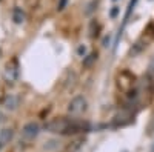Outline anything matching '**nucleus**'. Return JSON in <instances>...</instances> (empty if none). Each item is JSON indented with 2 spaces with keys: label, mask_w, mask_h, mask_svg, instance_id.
I'll return each mask as SVG.
<instances>
[{
  "label": "nucleus",
  "mask_w": 154,
  "mask_h": 152,
  "mask_svg": "<svg viewBox=\"0 0 154 152\" xmlns=\"http://www.w3.org/2000/svg\"><path fill=\"white\" fill-rule=\"evenodd\" d=\"M45 129L54 134H62V135H71V134H79L85 132L89 129V124L86 121H79L68 117H57L53 118L45 124Z\"/></svg>",
  "instance_id": "nucleus-1"
},
{
  "label": "nucleus",
  "mask_w": 154,
  "mask_h": 152,
  "mask_svg": "<svg viewBox=\"0 0 154 152\" xmlns=\"http://www.w3.org/2000/svg\"><path fill=\"white\" fill-rule=\"evenodd\" d=\"M19 74H20V66L17 58H11L3 69V79L8 85H14L19 80Z\"/></svg>",
  "instance_id": "nucleus-2"
},
{
  "label": "nucleus",
  "mask_w": 154,
  "mask_h": 152,
  "mask_svg": "<svg viewBox=\"0 0 154 152\" xmlns=\"http://www.w3.org/2000/svg\"><path fill=\"white\" fill-rule=\"evenodd\" d=\"M86 109H88V101L82 95L74 97L68 105V112L71 114V115H80V114L86 112Z\"/></svg>",
  "instance_id": "nucleus-3"
},
{
  "label": "nucleus",
  "mask_w": 154,
  "mask_h": 152,
  "mask_svg": "<svg viewBox=\"0 0 154 152\" xmlns=\"http://www.w3.org/2000/svg\"><path fill=\"white\" fill-rule=\"evenodd\" d=\"M133 83H134V75H131L128 71H122V72L117 75V86L120 88L122 91L131 89Z\"/></svg>",
  "instance_id": "nucleus-4"
},
{
  "label": "nucleus",
  "mask_w": 154,
  "mask_h": 152,
  "mask_svg": "<svg viewBox=\"0 0 154 152\" xmlns=\"http://www.w3.org/2000/svg\"><path fill=\"white\" fill-rule=\"evenodd\" d=\"M20 105V97L17 95H12V94H8L6 97L2 98V101H0V106H2L5 111H16Z\"/></svg>",
  "instance_id": "nucleus-5"
},
{
  "label": "nucleus",
  "mask_w": 154,
  "mask_h": 152,
  "mask_svg": "<svg viewBox=\"0 0 154 152\" xmlns=\"http://www.w3.org/2000/svg\"><path fill=\"white\" fill-rule=\"evenodd\" d=\"M38 131H40L38 124H37V123H34V121H31V123H26V124L23 126L22 134H23V137H25V138H28V140H32V138H35V137H37Z\"/></svg>",
  "instance_id": "nucleus-6"
},
{
  "label": "nucleus",
  "mask_w": 154,
  "mask_h": 152,
  "mask_svg": "<svg viewBox=\"0 0 154 152\" xmlns=\"http://www.w3.org/2000/svg\"><path fill=\"white\" fill-rule=\"evenodd\" d=\"M14 138V129L12 128H3L0 131V151H2L6 145H9Z\"/></svg>",
  "instance_id": "nucleus-7"
},
{
  "label": "nucleus",
  "mask_w": 154,
  "mask_h": 152,
  "mask_svg": "<svg viewBox=\"0 0 154 152\" xmlns=\"http://www.w3.org/2000/svg\"><path fill=\"white\" fill-rule=\"evenodd\" d=\"M12 20H14V23L20 25L25 22V12L22 8H14L12 9Z\"/></svg>",
  "instance_id": "nucleus-8"
},
{
  "label": "nucleus",
  "mask_w": 154,
  "mask_h": 152,
  "mask_svg": "<svg viewBox=\"0 0 154 152\" xmlns=\"http://www.w3.org/2000/svg\"><path fill=\"white\" fill-rule=\"evenodd\" d=\"M96 60H97V52H91V54H89V55L83 60V66H86V68L91 66Z\"/></svg>",
  "instance_id": "nucleus-9"
},
{
  "label": "nucleus",
  "mask_w": 154,
  "mask_h": 152,
  "mask_svg": "<svg viewBox=\"0 0 154 152\" xmlns=\"http://www.w3.org/2000/svg\"><path fill=\"white\" fill-rule=\"evenodd\" d=\"M97 5H99V2H97V0H93V2L88 5V9H86L85 12H86V14H91V12H93L94 9H97Z\"/></svg>",
  "instance_id": "nucleus-10"
},
{
  "label": "nucleus",
  "mask_w": 154,
  "mask_h": 152,
  "mask_svg": "<svg viewBox=\"0 0 154 152\" xmlns=\"http://www.w3.org/2000/svg\"><path fill=\"white\" fill-rule=\"evenodd\" d=\"M77 52H79L80 55H85V52H86V48H85V46H79V49H77Z\"/></svg>",
  "instance_id": "nucleus-11"
},
{
  "label": "nucleus",
  "mask_w": 154,
  "mask_h": 152,
  "mask_svg": "<svg viewBox=\"0 0 154 152\" xmlns=\"http://www.w3.org/2000/svg\"><path fill=\"white\" fill-rule=\"evenodd\" d=\"M117 12H119V8L114 6V9L111 11V17H116V16H117Z\"/></svg>",
  "instance_id": "nucleus-12"
},
{
  "label": "nucleus",
  "mask_w": 154,
  "mask_h": 152,
  "mask_svg": "<svg viewBox=\"0 0 154 152\" xmlns=\"http://www.w3.org/2000/svg\"><path fill=\"white\" fill-rule=\"evenodd\" d=\"M112 2H117V0H112Z\"/></svg>",
  "instance_id": "nucleus-13"
}]
</instances>
